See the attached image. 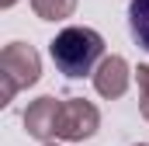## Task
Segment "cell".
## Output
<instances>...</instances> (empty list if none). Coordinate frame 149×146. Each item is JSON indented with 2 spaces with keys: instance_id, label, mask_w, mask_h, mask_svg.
<instances>
[{
  "instance_id": "6",
  "label": "cell",
  "mask_w": 149,
  "mask_h": 146,
  "mask_svg": "<svg viewBox=\"0 0 149 146\" xmlns=\"http://www.w3.org/2000/svg\"><path fill=\"white\" fill-rule=\"evenodd\" d=\"M128 32L139 49L149 52V0H132L128 4Z\"/></svg>"
},
{
  "instance_id": "11",
  "label": "cell",
  "mask_w": 149,
  "mask_h": 146,
  "mask_svg": "<svg viewBox=\"0 0 149 146\" xmlns=\"http://www.w3.org/2000/svg\"><path fill=\"white\" fill-rule=\"evenodd\" d=\"M45 146H56V143H45Z\"/></svg>"
},
{
  "instance_id": "2",
  "label": "cell",
  "mask_w": 149,
  "mask_h": 146,
  "mask_svg": "<svg viewBox=\"0 0 149 146\" xmlns=\"http://www.w3.org/2000/svg\"><path fill=\"white\" fill-rule=\"evenodd\" d=\"M42 77V59L28 42H10L0 52V105H7L17 91L31 87Z\"/></svg>"
},
{
  "instance_id": "1",
  "label": "cell",
  "mask_w": 149,
  "mask_h": 146,
  "mask_svg": "<svg viewBox=\"0 0 149 146\" xmlns=\"http://www.w3.org/2000/svg\"><path fill=\"white\" fill-rule=\"evenodd\" d=\"M49 52L63 77H94L97 63L104 59V38L87 25H70L49 42Z\"/></svg>"
},
{
  "instance_id": "7",
  "label": "cell",
  "mask_w": 149,
  "mask_h": 146,
  "mask_svg": "<svg viewBox=\"0 0 149 146\" xmlns=\"http://www.w3.org/2000/svg\"><path fill=\"white\" fill-rule=\"evenodd\" d=\"M31 11L42 21H63L76 11V0H31Z\"/></svg>"
},
{
  "instance_id": "10",
  "label": "cell",
  "mask_w": 149,
  "mask_h": 146,
  "mask_svg": "<svg viewBox=\"0 0 149 146\" xmlns=\"http://www.w3.org/2000/svg\"><path fill=\"white\" fill-rule=\"evenodd\" d=\"M14 4H17V0H0V7H14Z\"/></svg>"
},
{
  "instance_id": "8",
  "label": "cell",
  "mask_w": 149,
  "mask_h": 146,
  "mask_svg": "<svg viewBox=\"0 0 149 146\" xmlns=\"http://www.w3.org/2000/svg\"><path fill=\"white\" fill-rule=\"evenodd\" d=\"M135 80H139V91H142V98H149V63H139Z\"/></svg>"
},
{
  "instance_id": "3",
  "label": "cell",
  "mask_w": 149,
  "mask_h": 146,
  "mask_svg": "<svg viewBox=\"0 0 149 146\" xmlns=\"http://www.w3.org/2000/svg\"><path fill=\"white\" fill-rule=\"evenodd\" d=\"M101 125V111L94 108L90 101L83 98H66L59 105L56 115V139H66V143H80V139H90Z\"/></svg>"
},
{
  "instance_id": "12",
  "label": "cell",
  "mask_w": 149,
  "mask_h": 146,
  "mask_svg": "<svg viewBox=\"0 0 149 146\" xmlns=\"http://www.w3.org/2000/svg\"><path fill=\"white\" fill-rule=\"evenodd\" d=\"M139 146H142V143H139Z\"/></svg>"
},
{
  "instance_id": "4",
  "label": "cell",
  "mask_w": 149,
  "mask_h": 146,
  "mask_svg": "<svg viewBox=\"0 0 149 146\" xmlns=\"http://www.w3.org/2000/svg\"><path fill=\"white\" fill-rule=\"evenodd\" d=\"M128 80H132V70L121 56H104L94 70V87L101 98H121L128 91Z\"/></svg>"
},
{
  "instance_id": "5",
  "label": "cell",
  "mask_w": 149,
  "mask_h": 146,
  "mask_svg": "<svg viewBox=\"0 0 149 146\" xmlns=\"http://www.w3.org/2000/svg\"><path fill=\"white\" fill-rule=\"evenodd\" d=\"M59 105L63 101H56V98H38L28 105L24 111V129H28V136H35V139H56V115H59Z\"/></svg>"
},
{
  "instance_id": "9",
  "label": "cell",
  "mask_w": 149,
  "mask_h": 146,
  "mask_svg": "<svg viewBox=\"0 0 149 146\" xmlns=\"http://www.w3.org/2000/svg\"><path fill=\"white\" fill-rule=\"evenodd\" d=\"M139 108H142V118L149 122V98H142V105H139Z\"/></svg>"
}]
</instances>
